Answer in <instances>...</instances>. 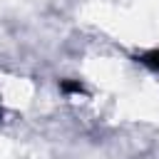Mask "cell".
<instances>
[{
	"label": "cell",
	"mask_w": 159,
	"mask_h": 159,
	"mask_svg": "<svg viewBox=\"0 0 159 159\" xmlns=\"http://www.w3.org/2000/svg\"><path fill=\"white\" fill-rule=\"evenodd\" d=\"M139 60H142L144 65H149V67H154V70H159V50H149V52H144V55H139Z\"/></svg>",
	"instance_id": "6da1fadb"
},
{
	"label": "cell",
	"mask_w": 159,
	"mask_h": 159,
	"mask_svg": "<svg viewBox=\"0 0 159 159\" xmlns=\"http://www.w3.org/2000/svg\"><path fill=\"white\" fill-rule=\"evenodd\" d=\"M60 87H62L65 92H84V87H82V84H77V82H62Z\"/></svg>",
	"instance_id": "7a4b0ae2"
}]
</instances>
